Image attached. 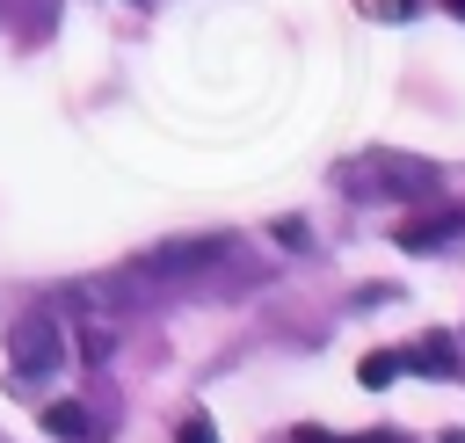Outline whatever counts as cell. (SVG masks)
<instances>
[{"instance_id": "obj_2", "label": "cell", "mask_w": 465, "mask_h": 443, "mask_svg": "<svg viewBox=\"0 0 465 443\" xmlns=\"http://www.w3.org/2000/svg\"><path fill=\"white\" fill-rule=\"evenodd\" d=\"M58 320L51 312H22L15 327H7V356H15V378H44V370H58Z\"/></svg>"}, {"instance_id": "obj_11", "label": "cell", "mask_w": 465, "mask_h": 443, "mask_svg": "<svg viewBox=\"0 0 465 443\" xmlns=\"http://www.w3.org/2000/svg\"><path fill=\"white\" fill-rule=\"evenodd\" d=\"M291 443H334L327 428H291Z\"/></svg>"}, {"instance_id": "obj_7", "label": "cell", "mask_w": 465, "mask_h": 443, "mask_svg": "<svg viewBox=\"0 0 465 443\" xmlns=\"http://www.w3.org/2000/svg\"><path fill=\"white\" fill-rule=\"evenodd\" d=\"M400 370H407V356H400V349H371V356H363V363H356V378H363V385H371V392H385V385H392V378H400Z\"/></svg>"}, {"instance_id": "obj_6", "label": "cell", "mask_w": 465, "mask_h": 443, "mask_svg": "<svg viewBox=\"0 0 465 443\" xmlns=\"http://www.w3.org/2000/svg\"><path fill=\"white\" fill-rule=\"evenodd\" d=\"M407 356V370H429V378H458V349L443 341V334H421L414 349H400Z\"/></svg>"}, {"instance_id": "obj_4", "label": "cell", "mask_w": 465, "mask_h": 443, "mask_svg": "<svg viewBox=\"0 0 465 443\" xmlns=\"http://www.w3.org/2000/svg\"><path fill=\"white\" fill-rule=\"evenodd\" d=\"M450 240H465V203H458V211H429V218L392 225V247H407V254H436V247H450Z\"/></svg>"}, {"instance_id": "obj_9", "label": "cell", "mask_w": 465, "mask_h": 443, "mask_svg": "<svg viewBox=\"0 0 465 443\" xmlns=\"http://www.w3.org/2000/svg\"><path fill=\"white\" fill-rule=\"evenodd\" d=\"M334 443H407L400 428H363V436H334Z\"/></svg>"}, {"instance_id": "obj_3", "label": "cell", "mask_w": 465, "mask_h": 443, "mask_svg": "<svg viewBox=\"0 0 465 443\" xmlns=\"http://www.w3.org/2000/svg\"><path fill=\"white\" fill-rule=\"evenodd\" d=\"M211 254H232V240H225V232H203V240H167V247H153V254L138 261V276H189V269H203Z\"/></svg>"}, {"instance_id": "obj_8", "label": "cell", "mask_w": 465, "mask_h": 443, "mask_svg": "<svg viewBox=\"0 0 465 443\" xmlns=\"http://www.w3.org/2000/svg\"><path fill=\"white\" fill-rule=\"evenodd\" d=\"M174 443H218V428H211V414H189V421L174 428Z\"/></svg>"}, {"instance_id": "obj_1", "label": "cell", "mask_w": 465, "mask_h": 443, "mask_svg": "<svg viewBox=\"0 0 465 443\" xmlns=\"http://www.w3.org/2000/svg\"><path fill=\"white\" fill-rule=\"evenodd\" d=\"M334 182H341L349 196H363V203H385V196H421V189H436V160H414V153L371 145V153L341 160V167H334Z\"/></svg>"}, {"instance_id": "obj_10", "label": "cell", "mask_w": 465, "mask_h": 443, "mask_svg": "<svg viewBox=\"0 0 465 443\" xmlns=\"http://www.w3.org/2000/svg\"><path fill=\"white\" fill-rule=\"evenodd\" d=\"M371 15H414V0H363Z\"/></svg>"}, {"instance_id": "obj_12", "label": "cell", "mask_w": 465, "mask_h": 443, "mask_svg": "<svg viewBox=\"0 0 465 443\" xmlns=\"http://www.w3.org/2000/svg\"><path fill=\"white\" fill-rule=\"evenodd\" d=\"M436 443H465V428H443V436H436Z\"/></svg>"}, {"instance_id": "obj_5", "label": "cell", "mask_w": 465, "mask_h": 443, "mask_svg": "<svg viewBox=\"0 0 465 443\" xmlns=\"http://www.w3.org/2000/svg\"><path fill=\"white\" fill-rule=\"evenodd\" d=\"M44 428H51L58 443H102V436H94V414H87L80 399H51V407H44Z\"/></svg>"}, {"instance_id": "obj_13", "label": "cell", "mask_w": 465, "mask_h": 443, "mask_svg": "<svg viewBox=\"0 0 465 443\" xmlns=\"http://www.w3.org/2000/svg\"><path fill=\"white\" fill-rule=\"evenodd\" d=\"M443 15H458V22H465V0H443Z\"/></svg>"}]
</instances>
